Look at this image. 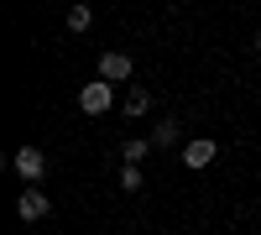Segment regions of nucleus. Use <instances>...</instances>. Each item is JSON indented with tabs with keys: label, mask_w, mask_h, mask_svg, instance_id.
Returning <instances> with one entry per match:
<instances>
[{
	"label": "nucleus",
	"mask_w": 261,
	"mask_h": 235,
	"mask_svg": "<svg viewBox=\"0 0 261 235\" xmlns=\"http://www.w3.org/2000/svg\"><path fill=\"white\" fill-rule=\"evenodd\" d=\"M146 105H151V94H146V89H130V99H125V115H146Z\"/></svg>",
	"instance_id": "6"
},
{
	"label": "nucleus",
	"mask_w": 261,
	"mask_h": 235,
	"mask_svg": "<svg viewBox=\"0 0 261 235\" xmlns=\"http://www.w3.org/2000/svg\"><path fill=\"white\" fill-rule=\"evenodd\" d=\"M79 105H84V110H89V115H105V110H110V84H84V94H79Z\"/></svg>",
	"instance_id": "2"
},
{
	"label": "nucleus",
	"mask_w": 261,
	"mask_h": 235,
	"mask_svg": "<svg viewBox=\"0 0 261 235\" xmlns=\"http://www.w3.org/2000/svg\"><path fill=\"white\" fill-rule=\"evenodd\" d=\"M146 157V141H125V162H141Z\"/></svg>",
	"instance_id": "9"
},
{
	"label": "nucleus",
	"mask_w": 261,
	"mask_h": 235,
	"mask_svg": "<svg viewBox=\"0 0 261 235\" xmlns=\"http://www.w3.org/2000/svg\"><path fill=\"white\" fill-rule=\"evenodd\" d=\"M256 47H261V37H256Z\"/></svg>",
	"instance_id": "10"
},
{
	"label": "nucleus",
	"mask_w": 261,
	"mask_h": 235,
	"mask_svg": "<svg viewBox=\"0 0 261 235\" xmlns=\"http://www.w3.org/2000/svg\"><path fill=\"white\" fill-rule=\"evenodd\" d=\"M84 27H89V6H73L68 11V32H84Z\"/></svg>",
	"instance_id": "8"
},
{
	"label": "nucleus",
	"mask_w": 261,
	"mask_h": 235,
	"mask_svg": "<svg viewBox=\"0 0 261 235\" xmlns=\"http://www.w3.org/2000/svg\"><path fill=\"white\" fill-rule=\"evenodd\" d=\"M183 162H188V167H209V162H214V141H188V146H183Z\"/></svg>",
	"instance_id": "5"
},
{
	"label": "nucleus",
	"mask_w": 261,
	"mask_h": 235,
	"mask_svg": "<svg viewBox=\"0 0 261 235\" xmlns=\"http://www.w3.org/2000/svg\"><path fill=\"white\" fill-rule=\"evenodd\" d=\"M11 167H16L21 178H27V188H37V178L47 173V157H42L37 146H21V152H16V162H11Z\"/></svg>",
	"instance_id": "1"
},
{
	"label": "nucleus",
	"mask_w": 261,
	"mask_h": 235,
	"mask_svg": "<svg viewBox=\"0 0 261 235\" xmlns=\"http://www.w3.org/2000/svg\"><path fill=\"white\" fill-rule=\"evenodd\" d=\"M99 79H105V84L130 79V58H125V53H105V58H99Z\"/></svg>",
	"instance_id": "3"
},
{
	"label": "nucleus",
	"mask_w": 261,
	"mask_h": 235,
	"mask_svg": "<svg viewBox=\"0 0 261 235\" xmlns=\"http://www.w3.org/2000/svg\"><path fill=\"white\" fill-rule=\"evenodd\" d=\"M47 209H53V204H47V199H42V194H37V188H27V194H21V204H16V215H21V220H27V225H32V220H42V215H47Z\"/></svg>",
	"instance_id": "4"
},
{
	"label": "nucleus",
	"mask_w": 261,
	"mask_h": 235,
	"mask_svg": "<svg viewBox=\"0 0 261 235\" xmlns=\"http://www.w3.org/2000/svg\"><path fill=\"white\" fill-rule=\"evenodd\" d=\"M151 141H157V146H172V141H178V120H162V125H157V136H151Z\"/></svg>",
	"instance_id": "7"
}]
</instances>
